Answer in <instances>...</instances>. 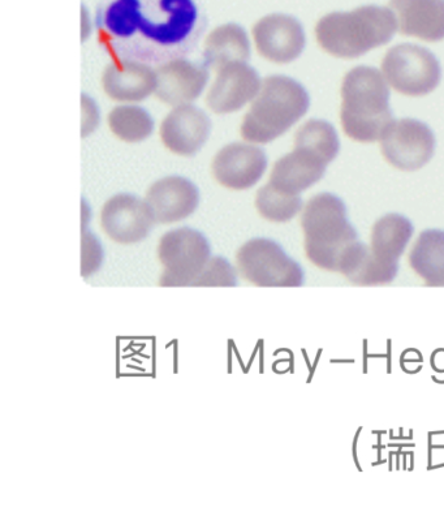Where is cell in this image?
<instances>
[{
    "label": "cell",
    "instance_id": "cell-22",
    "mask_svg": "<svg viewBox=\"0 0 444 512\" xmlns=\"http://www.w3.org/2000/svg\"><path fill=\"white\" fill-rule=\"evenodd\" d=\"M409 264L430 285H444V231L422 232L409 255Z\"/></svg>",
    "mask_w": 444,
    "mask_h": 512
},
{
    "label": "cell",
    "instance_id": "cell-21",
    "mask_svg": "<svg viewBox=\"0 0 444 512\" xmlns=\"http://www.w3.org/2000/svg\"><path fill=\"white\" fill-rule=\"evenodd\" d=\"M250 58V43L247 33L239 25L227 24L210 33L204 47L205 66L213 70L234 63H247Z\"/></svg>",
    "mask_w": 444,
    "mask_h": 512
},
{
    "label": "cell",
    "instance_id": "cell-14",
    "mask_svg": "<svg viewBox=\"0 0 444 512\" xmlns=\"http://www.w3.org/2000/svg\"><path fill=\"white\" fill-rule=\"evenodd\" d=\"M260 90L261 80L256 70L245 63H234L219 70L206 103L214 113H236L252 101Z\"/></svg>",
    "mask_w": 444,
    "mask_h": 512
},
{
    "label": "cell",
    "instance_id": "cell-11",
    "mask_svg": "<svg viewBox=\"0 0 444 512\" xmlns=\"http://www.w3.org/2000/svg\"><path fill=\"white\" fill-rule=\"evenodd\" d=\"M155 222L149 205L132 195L112 197L101 213L103 231L119 244L142 242L148 238Z\"/></svg>",
    "mask_w": 444,
    "mask_h": 512
},
{
    "label": "cell",
    "instance_id": "cell-10",
    "mask_svg": "<svg viewBox=\"0 0 444 512\" xmlns=\"http://www.w3.org/2000/svg\"><path fill=\"white\" fill-rule=\"evenodd\" d=\"M434 132L416 119L394 120L383 133L381 150L386 161L400 171H417L434 157Z\"/></svg>",
    "mask_w": 444,
    "mask_h": 512
},
{
    "label": "cell",
    "instance_id": "cell-19",
    "mask_svg": "<svg viewBox=\"0 0 444 512\" xmlns=\"http://www.w3.org/2000/svg\"><path fill=\"white\" fill-rule=\"evenodd\" d=\"M102 85L114 101L141 102L155 92L157 75L145 64L119 60L106 68Z\"/></svg>",
    "mask_w": 444,
    "mask_h": 512
},
{
    "label": "cell",
    "instance_id": "cell-13",
    "mask_svg": "<svg viewBox=\"0 0 444 512\" xmlns=\"http://www.w3.org/2000/svg\"><path fill=\"white\" fill-rule=\"evenodd\" d=\"M267 169V157L261 148L248 144H231L213 161V175L223 187L244 191L260 182Z\"/></svg>",
    "mask_w": 444,
    "mask_h": 512
},
{
    "label": "cell",
    "instance_id": "cell-17",
    "mask_svg": "<svg viewBox=\"0 0 444 512\" xmlns=\"http://www.w3.org/2000/svg\"><path fill=\"white\" fill-rule=\"evenodd\" d=\"M200 195L196 185L180 176L158 180L146 195V204L159 223L183 221L195 213Z\"/></svg>",
    "mask_w": 444,
    "mask_h": 512
},
{
    "label": "cell",
    "instance_id": "cell-18",
    "mask_svg": "<svg viewBox=\"0 0 444 512\" xmlns=\"http://www.w3.org/2000/svg\"><path fill=\"white\" fill-rule=\"evenodd\" d=\"M399 32L425 42L444 40V0H390Z\"/></svg>",
    "mask_w": 444,
    "mask_h": 512
},
{
    "label": "cell",
    "instance_id": "cell-2",
    "mask_svg": "<svg viewBox=\"0 0 444 512\" xmlns=\"http://www.w3.org/2000/svg\"><path fill=\"white\" fill-rule=\"evenodd\" d=\"M305 253L318 268L340 271L347 277L366 247L347 218L346 204L331 193L312 197L301 215Z\"/></svg>",
    "mask_w": 444,
    "mask_h": 512
},
{
    "label": "cell",
    "instance_id": "cell-8",
    "mask_svg": "<svg viewBox=\"0 0 444 512\" xmlns=\"http://www.w3.org/2000/svg\"><path fill=\"white\" fill-rule=\"evenodd\" d=\"M210 244L201 232L183 227L162 236L158 258L163 266L159 286H193L210 261Z\"/></svg>",
    "mask_w": 444,
    "mask_h": 512
},
{
    "label": "cell",
    "instance_id": "cell-24",
    "mask_svg": "<svg viewBox=\"0 0 444 512\" xmlns=\"http://www.w3.org/2000/svg\"><path fill=\"white\" fill-rule=\"evenodd\" d=\"M256 208L267 221L284 223L291 221L303 208L300 196L287 195L267 184L257 192Z\"/></svg>",
    "mask_w": 444,
    "mask_h": 512
},
{
    "label": "cell",
    "instance_id": "cell-5",
    "mask_svg": "<svg viewBox=\"0 0 444 512\" xmlns=\"http://www.w3.org/2000/svg\"><path fill=\"white\" fill-rule=\"evenodd\" d=\"M339 152V136L333 124L310 119L296 132L295 150L275 163L269 184L287 195L300 196L323 179Z\"/></svg>",
    "mask_w": 444,
    "mask_h": 512
},
{
    "label": "cell",
    "instance_id": "cell-16",
    "mask_svg": "<svg viewBox=\"0 0 444 512\" xmlns=\"http://www.w3.org/2000/svg\"><path fill=\"white\" fill-rule=\"evenodd\" d=\"M211 122L204 111L195 106H179L163 120V145L178 156L192 157L209 139Z\"/></svg>",
    "mask_w": 444,
    "mask_h": 512
},
{
    "label": "cell",
    "instance_id": "cell-3",
    "mask_svg": "<svg viewBox=\"0 0 444 512\" xmlns=\"http://www.w3.org/2000/svg\"><path fill=\"white\" fill-rule=\"evenodd\" d=\"M340 120L346 136L357 143L373 144L394 122L390 90L381 72L359 66L344 76Z\"/></svg>",
    "mask_w": 444,
    "mask_h": 512
},
{
    "label": "cell",
    "instance_id": "cell-12",
    "mask_svg": "<svg viewBox=\"0 0 444 512\" xmlns=\"http://www.w3.org/2000/svg\"><path fill=\"white\" fill-rule=\"evenodd\" d=\"M253 37L258 53L278 64L299 58L306 45L303 25L295 17L283 14L269 15L258 21Z\"/></svg>",
    "mask_w": 444,
    "mask_h": 512
},
{
    "label": "cell",
    "instance_id": "cell-25",
    "mask_svg": "<svg viewBox=\"0 0 444 512\" xmlns=\"http://www.w3.org/2000/svg\"><path fill=\"white\" fill-rule=\"evenodd\" d=\"M237 279L234 268L223 257L210 258L193 287H235Z\"/></svg>",
    "mask_w": 444,
    "mask_h": 512
},
{
    "label": "cell",
    "instance_id": "cell-23",
    "mask_svg": "<svg viewBox=\"0 0 444 512\" xmlns=\"http://www.w3.org/2000/svg\"><path fill=\"white\" fill-rule=\"evenodd\" d=\"M112 133L125 143H140L153 133L154 122L148 111L137 106L116 107L109 115Z\"/></svg>",
    "mask_w": 444,
    "mask_h": 512
},
{
    "label": "cell",
    "instance_id": "cell-7",
    "mask_svg": "<svg viewBox=\"0 0 444 512\" xmlns=\"http://www.w3.org/2000/svg\"><path fill=\"white\" fill-rule=\"evenodd\" d=\"M387 83L408 97H424L441 84V63L426 47L402 43L387 51L382 62Z\"/></svg>",
    "mask_w": 444,
    "mask_h": 512
},
{
    "label": "cell",
    "instance_id": "cell-15",
    "mask_svg": "<svg viewBox=\"0 0 444 512\" xmlns=\"http://www.w3.org/2000/svg\"><path fill=\"white\" fill-rule=\"evenodd\" d=\"M155 96L170 106H185L201 96L209 80L205 64L185 59L171 60L159 67Z\"/></svg>",
    "mask_w": 444,
    "mask_h": 512
},
{
    "label": "cell",
    "instance_id": "cell-4",
    "mask_svg": "<svg viewBox=\"0 0 444 512\" xmlns=\"http://www.w3.org/2000/svg\"><path fill=\"white\" fill-rule=\"evenodd\" d=\"M396 30L398 23L390 8L364 6L323 16L316 25V37L327 54L357 59L390 43Z\"/></svg>",
    "mask_w": 444,
    "mask_h": 512
},
{
    "label": "cell",
    "instance_id": "cell-6",
    "mask_svg": "<svg viewBox=\"0 0 444 512\" xmlns=\"http://www.w3.org/2000/svg\"><path fill=\"white\" fill-rule=\"evenodd\" d=\"M310 107L303 85L287 76H270L245 115L241 136L249 143L269 144L291 129Z\"/></svg>",
    "mask_w": 444,
    "mask_h": 512
},
{
    "label": "cell",
    "instance_id": "cell-20",
    "mask_svg": "<svg viewBox=\"0 0 444 512\" xmlns=\"http://www.w3.org/2000/svg\"><path fill=\"white\" fill-rule=\"evenodd\" d=\"M415 228L409 219L389 214L378 219L372 231V256L379 264L398 271L399 257L411 240Z\"/></svg>",
    "mask_w": 444,
    "mask_h": 512
},
{
    "label": "cell",
    "instance_id": "cell-9",
    "mask_svg": "<svg viewBox=\"0 0 444 512\" xmlns=\"http://www.w3.org/2000/svg\"><path fill=\"white\" fill-rule=\"evenodd\" d=\"M241 277L258 287H299L304 282L301 266L270 239H252L236 255Z\"/></svg>",
    "mask_w": 444,
    "mask_h": 512
},
{
    "label": "cell",
    "instance_id": "cell-1",
    "mask_svg": "<svg viewBox=\"0 0 444 512\" xmlns=\"http://www.w3.org/2000/svg\"><path fill=\"white\" fill-rule=\"evenodd\" d=\"M198 12L193 0H115L102 16V41L118 51L139 50L137 57L162 62L188 49L195 37Z\"/></svg>",
    "mask_w": 444,
    "mask_h": 512
}]
</instances>
